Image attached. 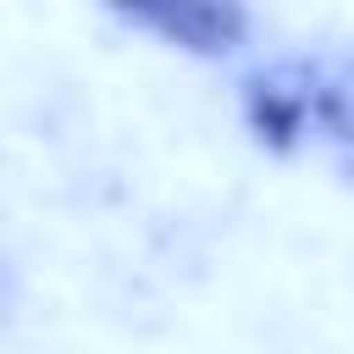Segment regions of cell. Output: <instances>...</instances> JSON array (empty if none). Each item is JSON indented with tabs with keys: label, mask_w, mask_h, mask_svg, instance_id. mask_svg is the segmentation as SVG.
Here are the masks:
<instances>
[{
	"label": "cell",
	"mask_w": 354,
	"mask_h": 354,
	"mask_svg": "<svg viewBox=\"0 0 354 354\" xmlns=\"http://www.w3.org/2000/svg\"><path fill=\"white\" fill-rule=\"evenodd\" d=\"M238 105H243V127L254 133L260 149H271V155L304 149V138L315 127V72H310V61L254 66L238 83Z\"/></svg>",
	"instance_id": "cell-1"
},
{
	"label": "cell",
	"mask_w": 354,
	"mask_h": 354,
	"mask_svg": "<svg viewBox=\"0 0 354 354\" xmlns=\"http://www.w3.org/2000/svg\"><path fill=\"white\" fill-rule=\"evenodd\" d=\"M149 28L194 55H227L249 33L243 0H160L149 11Z\"/></svg>",
	"instance_id": "cell-2"
},
{
	"label": "cell",
	"mask_w": 354,
	"mask_h": 354,
	"mask_svg": "<svg viewBox=\"0 0 354 354\" xmlns=\"http://www.w3.org/2000/svg\"><path fill=\"white\" fill-rule=\"evenodd\" d=\"M310 72H315V127L337 149H354V61L321 55L310 61Z\"/></svg>",
	"instance_id": "cell-3"
},
{
	"label": "cell",
	"mask_w": 354,
	"mask_h": 354,
	"mask_svg": "<svg viewBox=\"0 0 354 354\" xmlns=\"http://www.w3.org/2000/svg\"><path fill=\"white\" fill-rule=\"evenodd\" d=\"M111 6H116L122 17H138V22H149V11H155L160 0H111Z\"/></svg>",
	"instance_id": "cell-4"
}]
</instances>
